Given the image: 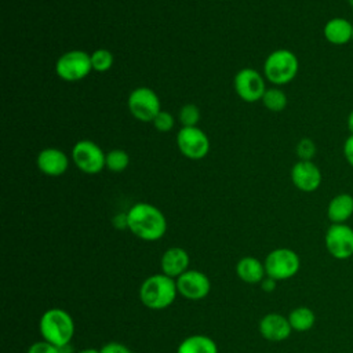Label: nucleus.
<instances>
[{
	"mask_svg": "<svg viewBox=\"0 0 353 353\" xmlns=\"http://www.w3.org/2000/svg\"><path fill=\"white\" fill-rule=\"evenodd\" d=\"M299 70V61L296 55L287 50L279 48L268 55L263 63V73L266 80L276 85L288 84L295 79Z\"/></svg>",
	"mask_w": 353,
	"mask_h": 353,
	"instance_id": "20e7f679",
	"label": "nucleus"
},
{
	"mask_svg": "<svg viewBox=\"0 0 353 353\" xmlns=\"http://www.w3.org/2000/svg\"><path fill=\"white\" fill-rule=\"evenodd\" d=\"M92 70L91 55L83 50H70L55 62V73L63 81H79Z\"/></svg>",
	"mask_w": 353,
	"mask_h": 353,
	"instance_id": "39448f33",
	"label": "nucleus"
},
{
	"mask_svg": "<svg viewBox=\"0 0 353 353\" xmlns=\"http://www.w3.org/2000/svg\"><path fill=\"white\" fill-rule=\"evenodd\" d=\"M261 287H262L263 291L270 292V291H273V290L276 288V280L272 279V277H269V276H266V277L261 281Z\"/></svg>",
	"mask_w": 353,
	"mask_h": 353,
	"instance_id": "2f4dec72",
	"label": "nucleus"
},
{
	"mask_svg": "<svg viewBox=\"0 0 353 353\" xmlns=\"http://www.w3.org/2000/svg\"><path fill=\"white\" fill-rule=\"evenodd\" d=\"M234 90L243 101L256 102L266 91L263 76L255 69L243 68L234 76Z\"/></svg>",
	"mask_w": 353,
	"mask_h": 353,
	"instance_id": "9b49d317",
	"label": "nucleus"
},
{
	"mask_svg": "<svg viewBox=\"0 0 353 353\" xmlns=\"http://www.w3.org/2000/svg\"><path fill=\"white\" fill-rule=\"evenodd\" d=\"M99 353H132V352L120 342H108L101 347Z\"/></svg>",
	"mask_w": 353,
	"mask_h": 353,
	"instance_id": "c85d7f7f",
	"label": "nucleus"
},
{
	"mask_svg": "<svg viewBox=\"0 0 353 353\" xmlns=\"http://www.w3.org/2000/svg\"><path fill=\"white\" fill-rule=\"evenodd\" d=\"M39 170L48 176H59L66 172L69 159L66 153L58 148H46L37 156Z\"/></svg>",
	"mask_w": 353,
	"mask_h": 353,
	"instance_id": "4468645a",
	"label": "nucleus"
},
{
	"mask_svg": "<svg viewBox=\"0 0 353 353\" xmlns=\"http://www.w3.org/2000/svg\"><path fill=\"white\" fill-rule=\"evenodd\" d=\"M92 70L106 72L113 65V54L106 48H98L91 54Z\"/></svg>",
	"mask_w": 353,
	"mask_h": 353,
	"instance_id": "b1692460",
	"label": "nucleus"
},
{
	"mask_svg": "<svg viewBox=\"0 0 353 353\" xmlns=\"http://www.w3.org/2000/svg\"><path fill=\"white\" fill-rule=\"evenodd\" d=\"M347 3H349V4H350V7L353 8V0H347Z\"/></svg>",
	"mask_w": 353,
	"mask_h": 353,
	"instance_id": "c9c22d12",
	"label": "nucleus"
},
{
	"mask_svg": "<svg viewBox=\"0 0 353 353\" xmlns=\"http://www.w3.org/2000/svg\"><path fill=\"white\" fill-rule=\"evenodd\" d=\"M176 281L178 294L190 301H200L210 294L211 281L207 274L199 270H186L182 273Z\"/></svg>",
	"mask_w": 353,
	"mask_h": 353,
	"instance_id": "f8f14e48",
	"label": "nucleus"
},
{
	"mask_svg": "<svg viewBox=\"0 0 353 353\" xmlns=\"http://www.w3.org/2000/svg\"><path fill=\"white\" fill-rule=\"evenodd\" d=\"M72 160L80 171L90 175L98 174L106 167V154L95 142L88 139H81L74 143L72 149Z\"/></svg>",
	"mask_w": 353,
	"mask_h": 353,
	"instance_id": "0eeeda50",
	"label": "nucleus"
},
{
	"mask_svg": "<svg viewBox=\"0 0 353 353\" xmlns=\"http://www.w3.org/2000/svg\"><path fill=\"white\" fill-rule=\"evenodd\" d=\"M189 261V254L183 248L171 247L161 255L160 268L165 276L171 279H178L182 273L188 270Z\"/></svg>",
	"mask_w": 353,
	"mask_h": 353,
	"instance_id": "dca6fc26",
	"label": "nucleus"
},
{
	"mask_svg": "<svg viewBox=\"0 0 353 353\" xmlns=\"http://www.w3.org/2000/svg\"><path fill=\"white\" fill-rule=\"evenodd\" d=\"M176 353H218V346L207 335H190L179 343Z\"/></svg>",
	"mask_w": 353,
	"mask_h": 353,
	"instance_id": "aec40b11",
	"label": "nucleus"
},
{
	"mask_svg": "<svg viewBox=\"0 0 353 353\" xmlns=\"http://www.w3.org/2000/svg\"><path fill=\"white\" fill-rule=\"evenodd\" d=\"M79 353H99V350H98V349H94V347H87V349L80 350Z\"/></svg>",
	"mask_w": 353,
	"mask_h": 353,
	"instance_id": "f704fd0d",
	"label": "nucleus"
},
{
	"mask_svg": "<svg viewBox=\"0 0 353 353\" xmlns=\"http://www.w3.org/2000/svg\"><path fill=\"white\" fill-rule=\"evenodd\" d=\"M321 171L312 160H299L291 168V181L296 189L312 193L321 185Z\"/></svg>",
	"mask_w": 353,
	"mask_h": 353,
	"instance_id": "ddd939ff",
	"label": "nucleus"
},
{
	"mask_svg": "<svg viewBox=\"0 0 353 353\" xmlns=\"http://www.w3.org/2000/svg\"><path fill=\"white\" fill-rule=\"evenodd\" d=\"M59 353H72V347L69 345H65V346L59 347Z\"/></svg>",
	"mask_w": 353,
	"mask_h": 353,
	"instance_id": "72a5a7b5",
	"label": "nucleus"
},
{
	"mask_svg": "<svg viewBox=\"0 0 353 353\" xmlns=\"http://www.w3.org/2000/svg\"><path fill=\"white\" fill-rule=\"evenodd\" d=\"M325 248L335 259L353 255V229L346 223H332L325 232Z\"/></svg>",
	"mask_w": 353,
	"mask_h": 353,
	"instance_id": "9d476101",
	"label": "nucleus"
},
{
	"mask_svg": "<svg viewBox=\"0 0 353 353\" xmlns=\"http://www.w3.org/2000/svg\"><path fill=\"white\" fill-rule=\"evenodd\" d=\"M39 330L44 341L62 347L69 345L74 334V323L72 316L59 307L48 309L43 313L39 323Z\"/></svg>",
	"mask_w": 353,
	"mask_h": 353,
	"instance_id": "7ed1b4c3",
	"label": "nucleus"
},
{
	"mask_svg": "<svg viewBox=\"0 0 353 353\" xmlns=\"http://www.w3.org/2000/svg\"><path fill=\"white\" fill-rule=\"evenodd\" d=\"M106 168L112 172H123L130 164V156L123 149H113L106 153Z\"/></svg>",
	"mask_w": 353,
	"mask_h": 353,
	"instance_id": "5701e85b",
	"label": "nucleus"
},
{
	"mask_svg": "<svg viewBox=\"0 0 353 353\" xmlns=\"http://www.w3.org/2000/svg\"><path fill=\"white\" fill-rule=\"evenodd\" d=\"M296 154L299 160H312L316 154V145L310 138H301L296 143Z\"/></svg>",
	"mask_w": 353,
	"mask_h": 353,
	"instance_id": "bb28decb",
	"label": "nucleus"
},
{
	"mask_svg": "<svg viewBox=\"0 0 353 353\" xmlns=\"http://www.w3.org/2000/svg\"><path fill=\"white\" fill-rule=\"evenodd\" d=\"M127 106L132 117L139 121H153L160 109L157 94L149 87H138L132 90L127 99Z\"/></svg>",
	"mask_w": 353,
	"mask_h": 353,
	"instance_id": "6e6552de",
	"label": "nucleus"
},
{
	"mask_svg": "<svg viewBox=\"0 0 353 353\" xmlns=\"http://www.w3.org/2000/svg\"><path fill=\"white\" fill-rule=\"evenodd\" d=\"M288 321L291 324V328L298 332H305L310 330L314 325L316 316L314 313L306 307V306H299L295 307L290 314H288Z\"/></svg>",
	"mask_w": 353,
	"mask_h": 353,
	"instance_id": "412c9836",
	"label": "nucleus"
},
{
	"mask_svg": "<svg viewBox=\"0 0 353 353\" xmlns=\"http://www.w3.org/2000/svg\"><path fill=\"white\" fill-rule=\"evenodd\" d=\"M128 230L145 241L160 240L167 232L164 214L149 203H137L127 211Z\"/></svg>",
	"mask_w": 353,
	"mask_h": 353,
	"instance_id": "f257e3e1",
	"label": "nucleus"
},
{
	"mask_svg": "<svg viewBox=\"0 0 353 353\" xmlns=\"http://www.w3.org/2000/svg\"><path fill=\"white\" fill-rule=\"evenodd\" d=\"M28 353H59V347L47 341H40L30 345Z\"/></svg>",
	"mask_w": 353,
	"mask_h": 353,
	"instance_id": "cd10ccee",
	"label": "nucleus"
},
{
	"mask_svg": "<svg viewBox=\"0 0 353 353\" xmlns=\"http://www.w3.org/2000/svg\"><path fill=\"white\" fill-rule=\"evenodd\" d=\"M236 273L240 280H243L248 284L261 283L266 274L265 265L254 256L241 258L236 265Z\"/></svg>",
	"mask_w": 353,
	"mask_h": 353,
	"instance_id": "6ab92c4d",
	"label": "nucleus"
},
{
	"mask_svg": "<svg viewBox=\"0 0 353 353\" xmlns=\"http://www.w3.org/2000/svg\"><path fill=\"white\" fill-rule=\"evenodd\" d=\"M261 101L263 106L272 112H281L287 106V95L284 94L283 90L277 87L266 88Z\"/></svg>",
	"mask_w": 353,
	"mask_h": 353,
	"instance_id": "4be33fe9",
	"label": "nucleus"
},
{
	"mask_svg": "<svg viewBox=\"0 0 353 353\" xmlns=\"http://www.w3.org/2000/svg\"><path fill=\"white\" fill-rule=\"evenodd\" d=\"M347 128H349V132L353 134V109L350 110V113L347 116Z\"/></svg>",
	"mask_w": 353,
	"mask_h": 353,
	"instance_id": "473e14b6",
	"label": "nucleus"
},
{
	"mask_svg": "<svg viewBox=\"0 0 353 353\" xmlns=\"http://www.w3.org/2000/svg\"><path fill=\"white\" fill-rule=\"evenodd\" d=\"M176 281L164 273L152 274L139 287L141 302L153 310L168 307L176 298Z\"/></svg>",
	"mask_w": 353,
	"mask_h": 353,
	"instance_id": "f03ea898",
	"label": "nucleus"
},
{
	"mask_svg": "<svg viewBox=\"0 0 353 353\" xmlns=\"http://www.w3.org/2000/svg\"><path fill=\"white\" fill-rule=\"evenodd\" d=\"M263 265L266 276L279 281L295 276L299 270L301 261L295 251L290 248H276L268 254Z\"/></svg>",
	"mask_w": 353,
	"mask_h": 353,
	"instance_id": "423d86ee",
	"label": "nucleus"
},
{
	"mask_svg": "<svg viewBox=\"0 0 353 353\" xmlns=\"http://www.w3.org/2000/svg\"><path fill=\"white\" fill-rule=\"evenodd\" d=\"M291 324L288 317L279 313H269L263 316L259 321L261 335L270 342H281L291 335Z\"/></svg>",
	"mask_w": 353,
	"mask_h": 353,
	"instance_id": "2eb2a0df",
	"label": "nucleus"
},
{
	"mask_svg": "<svg viewBox=\"0 0 353 353\" xmlns=\"http://www.w3.org/2000/svg\"><path fill=\"white\" fill-rule=\"evenodd\" d=\"M176 145L179 152L190 160L204 159L210 152V139L199 127H182L176 135Z\"/></svg>",
	"mask_w": 353,
	"mask_h": 353,
	"instance_id": "1a4fd4ad",
	"label": "nucleus"
},
{
	"mask_svg": "<svg viewBox=\"0 0 353 353\" xmlns=\"http://www.w3.org/2000/svg\"><path fill=\"white\" fill-rule=\"evenodd\" d=\"M323 34L328 43L334 46H345L352 41L353 23L343 17H334L325 22Z\"/></svg>",
	"mask_w": 353,
	"mask_h": 353,
	"instance_id": "f3484780",
	"label": "nucleus"
},
{
	"mask_svg": "<svg viewBox=\"0 0 353 353\" xmlns=\"http://www.w3.org/2000/svg\"><path fill=\"white\" fill-rule=\"evenodd\" d=\"M352 43H353V36H352Z\"/></svg>",
	"mask_w": 353,
	"mask_h": 353,
	"instance_id": "e433bc0d",
	"label": "nucleus"
},
{
	"mask_svg": "<svg viewBox=\"0 0 353 353\" xmlns=\"http://www.w3.org/2000/svg\"><path fill=\"white\" fill-rule=\"evenodd\" d=\"M200 120V110L193 103H186L179 110V121L183 127H196Z\"/></svg>",
	"mask_w": 353,
	"mask_h": 353,
	"instance_id": "393cba45",
	"label": "nucleus"
},
{
	"mask_svg": "<svg viewBox=\"0 0 353 353\" xmlns=\"http://www.w3.org/2000/svg\"><path fill=\"white\" fill-rule=\"evenodd\" d=\"M112 223L116 229L119 230H124V229H128V218H127V212L125 214H117L113 216L112 219Z\"/></svg>",
	"mask_w": 353,
	"mask_h": 353,
	"instance_id": "7c9ffc66",
	"label": "nucleus"
},
{
	"mask_svg": "<svg viewBox=\"0 0 353 353\" xmlns=\"http://www.w3.org/2000/svg\"><path fill=\"white\" fill-rule=\"evenodd\" d=\"M152 123H153V125L157 131L168 132V131L172 130L175 120H174V116L170 112L160 110Z\"/></svg>",
	"mask_w": 353,
	"mask_h": 353,
	"instance_id": "a878e982",
	"label": "nucleus"
},
{
	"mask_svg": "<svg viewBox=\"0 0 353 353\" xmlns=\"http://www.w3.org/2000/svg\"><path fill=\"white\" fill-rule=\"evenodd\" d=\"M343 156H345V160L347 161V164L353 168V134H350L345 142H343Z\"/></svg>",
	"mask_w": 353,
	"mask_h": 353,
	"instance_id": "c756f323",
	"label": "nucleus"
},
{
	"mask_svg": "<svg viewBox=\"0 0 353 353\" xmlns=\"http://www.w3.org/2000/svg\"><path fill=\"white\" fill-rule=\"evenodd\" d=\"M353 215V196L339 193L334 196L327 207V216L331 223H345Z\"/></svg>",
	"mask_w": 353,
	"mask_h": 353,
	"instance_id": "a211bd4d",
	"label": "nucleus"
}]
</instances>
